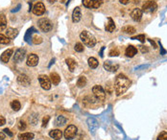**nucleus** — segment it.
<instances>
[{"label":"nucleus","instance_id":"obj_1","mask_svg":"<svg viewBox=\"0 0 167 140\" xmlns=\"http://www.w3.org/2000/svg\"><path fill=\"white\" fill-rule=\"evenodd\" d=\"M131 84H132L131 80L126 75H124L122 73L118 74L114 81V90L116 96H120V95L125 93L130 88Z\"/></svg>","mask_w":167,"mask_h":140},{"label":"nucleus","instance_id":"obj_2","mask_svg":"<svg viewBox=\"0 0 167 140\" xmlns=\"http://www.w3.org/2000/svg\"><path fill=\"white\" fill-rule=\"evenodd\" d=\"M80 38L84 42V44H86L88 47H93L96 44V38H95V36L87 31L82 32L80 35Z\"/></svg>","mask_w":167,"mask_h":140},{"label":"nucleus","instance_id":"obj_3","mask_svg":"<svg viewBox=\"0 0 167 140\" xmlns=\"http://www.w3.org/2000/svg\"><path fill=\"white\" fill-rule=\"evenodd\" d=\"M38 24H39V29H41L42 32H44V33H48V32L51 31L53 28L52 22L49 19H47V18H41V19L38 21Z\"/></svg>","mask_w":167,"mask_h":140},{"label":"nucleus","instance_id":"obj_4","mask_svg":"<svg viewBox=\"0 0 167 140\" xmlns=\"http://www.w3.org/2000/svg\"><path fill=\"white\" fill-rule=\"evenodd\" d=\"M158 8V4L155 0H148L142 5V12L143 13H154Z\"/></svg>","mask_w":167,"mask_h":140},{"label":"nucleus","instance_id":"obj_5","mask_svg":"<svg viewBox=\"0 0 167 140\" xmlns=\"http://www.w3.org/2000/svg\"><path fill=\"white\" fill-rule=\"evenodd\" d=\"M77 131H78L77 127L74 125H70L65 129V131H63V136H65V138L66 140H71L76 136Z\"/></svg>","mask_w":167,"mask_h":140},{"label":"nucleus","instance_id":"obj_6","mask_svg":"<svg viewBox=\"0 0 167 140\" xmlns=\"http://www.w3.org/2000/svg\"><path fill=\"white\" fill-rule=\"evenodd\" d=\"M92 92H93L94 96L96 97L97 100H99V101H105L106 93L101 86H98V84L94 86L93 88H92Z\"/></svg>","mask_w":167,"mask_h":140},{"label":"nucleus","instance_id":"obj_7","mask_svg":"<svg viewBox=\"0 0 167 140\" xmlns=\"http://www.w3.org/2000/svg\"><path fill=\"white\" fill-rule=\"evenodd\" d=\"M39 84H41V86L43 89H45V90H49L50 88H51V80H50V78L48 76L46 75H41L39 76Z\"/></svg>","mask_w":167,"mask_h":140},{"label":"nucleus","instance_id":"obj_8","mask_svg":"<svg viewBox=\"0 0 167 140\" xmlns=\"http://www.w3.org/2000/svg\"><path fill=\"white\" fill-rule=\"evenodd\" d=\"M32 12H33L34 15H42L45 13V6L42 2H37V3L34 5L33 9H32Z\"/></svg>","mask_w":167,"mask_h":140},{"label":"nucleus","instance_id":"obj_9","mask_svg":"<svg viewBox=\"0 0 167 140\" xmlns=\"http://www.w3.org/2000/svg\"><path fill=\"white\" fill-rule=\"evenodd\" d=\"M83 5L90 9H97L101 6V0H83Z\"/></svg>","mask_w":167,"mask_h":140},{"label":"nucleus","instance_id":"obj_10","mask_svg":"<svg viewBox=\"0 0 167 140\" xmlns=\"http://www.w3.org/2000/svg\"><path fill=\"white\" fill-rule=\"evenodd\" d=\"M25 54H26L25 49H22V48L17 49L14 55V62H22L25 58Z\"/></svg>","mask_w":167,"mask_h":140},{"label":"nucleus","instance_id":"obj_11","mask_svg":"<svg viewBox=\"0 0 167 140\" xmlns=\"http://www.w3.org/2000/svg\"><path fill=\"white\" fill-rule=\"evenodd\" d=\"M39 63V57L36 54H30L27 58V65L28 66H37Z\"/></svg>","mask_w":167,"mask_h":140},{"label":"nucleus","instance_id":"obj_12","mask_svg":"<svg viewBox=\"0 0 167 140\" xmlns=\"http://www.w3.org/2000/svg\"><path fill=\"white\" fill-rule=\"evenodd\" d=\"M142 15H143L142 10L138 9V8H136V9H134V10L132 11L131 17L132 18V20H134V21H136V22H138V21L141 20Z\"/></svg>","mask_w":167,"mask_h":140},{"label":"nucleus","instance_id":"obj_13","mask_svg":"<svg viewBox=\"0 0 167 140\" xmlns=\"http://www.w3.org/2000/svg\"><path fill=\"white\" fill-rule=\"evenodd\" d=\"M17 83L23 86H28L31 84V80L27 75L22 74V75H19L17 77Z\"/></svg>","mask_w":167,"mask_h":140},{"label":"nucleus","instance_id":"obj_14","mask_svg":"<svg viewBox=\"0 0 167 140\" xmlns=\"http://www.w3.org/2000/svg\"><path fill=\"white\" fill-rule=\"evenodd\" d=\"M13 53H14V50L13 49H7L6 51H4L3 54L1 55L0 60H1L2 62H8L9 60L11 59V57H12Z\"/></svg>","mask_w":167,"mask_h":140},{"label":"nucleus","instance_id":"obj_15","mask_svg":"<svg viewBox=\"0 0 167 140\" xmlns=\"http://www.w3.org/2000/svg\"><path fill=\"white\" fill-rule=\"evenodd\" d=\"M104 68L106 70L110 71V72H115V71L119 68V65L118 64H114V63H112L111 62H108V60H107V62H104Z\"/></svg>","mask_w":167,"mask_h":140},{"label":"nucleus","instance_id":"obj_16","mask_svg":"<svg viewBox=\"0 0 167 140\" xmlns=\"http://www.w3.org/2000/svg\"><path fill=\"white\" fill-rule=\"evenodd\" d=\"M87 125H88V128L90 131L92 133H95V131L98 129V127H99V124L96 120L94 119V118H88L87 119Z\"/></svg>","mask_w":167,"mask_h":140},{"label":"nucleus","instance_id":"obj_17","mask_svg":"<svg viewBox=\"0 0 167 140\" xmlns=\"http://www.w3.org/2000/svg\"><path fill=\"white\" fill-rule=\"evenodd\" d=\"M81 17H82V14H81V9L79 7H77L74 9L73 13H72V21L74 23H77L79 22L81 19Z\"/></svg>","mask_w":167,"mask_h":140},{"label":"nucleus","instance_id":"obj_18","mask_svg":"<svg viewBox=\"0 0 167 140\" xmlns=\"http://www.w3.org/2000/svg\"><path fill=\"white\" fill-rule=\"evenodd\" d=\"M49 135H50L51 138H53L54 140H60L63 137V133H62V131H61V130H58V129H56V130L50 131Z\"/></svg>","mask_w":167,"mask_h":140},{"label":"nucleus","instance_id":"obj_19","mask_svg":"<svg viewBox=\"0 0 167 140\" xmlns=\"http://www.w3.org/2000/svg\"><path fill=\"white\" fill-rule=\"evenodd\" d=\"M136 53H137V49L134 46H132V45H130V46L127 47V49H126V51H125L126 56L129 57V58L134 57L136 55Z\"/></svg>","mask_w":167,"mask_h":140},{"label":"nucleus","instance_id":"obj_20","mask_svg":"<svg viewBox=\"0 0 167 140\" xmlns=\"http://www.w3.org/2000/svg\"><path fill=\"white\" fill-rule=\"evenodd\" d=\"M18 35V30L15 28H8L6 31V36L9 38L10 39H13L15 38H17Z\"/></svg>","mask_w":167,"mask_h":140},{"label":"nucleus","instance_id":"obj_21","mask_svg":"<svg viewBox=\"0 0 167 140\" xmlns=\"http://www.w3.org/2000/svg\"><path fill=\"white\" fill-rule=\"evenodd\" d=\"M105 29H106V30H107L108 32H110V33H111V32L114 31V29H115L114 21L111 19L110 17H108V23H106Z\"/></svg>","mask_w":167,"mask_h":140},{"label":"nucleus","instance_id":"obj_22","mask_svg":"<svg viewBox=\"0 0 167 140\" xmlns=\"http://www.w3.org/2000/svg\"><path fill=\"white\" fill-rule=\"evenodd\" d=\"M35 137V134L33 133H23L18 134V139L19 140H32Z\"/></svg>","mask_w":167,"mask_h":140},{"label":"nucleus","instance_id":"obj_23","mask_svg":"<svg viewBox=\"0 0 167 140\" xmlns=\"http://www.w3.org/2000/svg\"><path fill=\"white\" fill-rule=\"evenodd\" d=\"M50 80H51V83L53 84H55V86H58V84H60L61 82V77L59 75H58L57 73L55 72H52L51 74H50Z\"/></svg>","mask_w":167,"mask_h":140},{"label":"nucleus","instance_id":"obj_24","mask_svg":"<svg viewBox=\"0 0 167 140\" xmlns=\"http://www.w3.org/2000/svg\"><path fill=\"white\" fill-rule=\"evenodd\" d=\"M7 27V18L5 15H0V32L4 31Z\"/></svg>","mask_w":167,"mask_h":140},{"label":"nucleus","instance_id":"obj_25","mask_svg":"<svg viewBox=\"0 0 167 140\" xmlns=\"http://www.w3.org/2000/svg\"><path fill=\"white\" fill-rule=\"evenodd\" d=\"M66 122H67V119L63 115H59L56 118V125L57 126H65Z\"/></svg>","mask_w":167,"mask_h":140},{"label":"nucleus","instance_id":"obj_26","mask_svg":"<svg viewBox=\"0 0 167 140\" xmlns=\"http://www.w3.org/2000/svg\"><path fill=\"white\" fill-rule=\"evenodd\" d=\"M65 62H66V64L68 65L69 70L71 71V72H73L74 69H75V67H76V62L75 60H74L73 59H71V58H69V59L65 60Z\"/></svg>","mask_w":167,"mask_h":140},{"label":"nucleus","instance_id":"obj_27","mask_svg":"<svg viewBox=\"0 0 167 140\" xmlns=\"http://www.w3.org/2000/svg\"><path fill=\"white\" fill-rule=\"evenodd\" d=\"M87 62H88V65L89 67L92 68V69H95V68H97L98 64H99V62H98V60L95 59V58L93 57H90L88 59V60H87Z\"/></svg>","mask_w":167,"mask_h":140},{"label":"nucleus","instance_id":"obj_28","mask_svg":"<svg viewBox=\"0 0 167 140\" xmlns=\"http://www.w3.org/2000/svg\"><path fill=\"white\" fill-rule=\"evenodd\" d=\"M122 32L125 34H128V35H132V34L136 33V28L132 27V26H125V27L122 28Z\"/></svg>","mask_w":167,"mask_h":140},{"label":"nucleus","instance_id":"obj_29","mask_svg":"<svg viewBox=\"0 0 167 140\" xmlns=\"http://www.w3.org/2000/svg\"><path fill=\"white\" fill-rule=\"evenodd\" d=\"M10 105H11V107H12L15 111H18V110L20 109V107H21L20 103H19V101H17V100H14V101H12Z\"/></svg>","mask_w":167,"mask_h":140},{"label":"nucleus","instance_id":"obj_30","mask_svg":"<svg viewBox=\"0 0 167 140\" xmlns=\"http://www.w3.org/2000/svg\"><path fill=\"white\" fill-rule=\"evenodd\" d=\"M86 78L84 77V76H81L80 78H79V80L77 81V86H79V88H84V86L86 84Z\"/></svg>","mask_w":167,"mask_h":140},{"label":"nucleus","instance_id":"obj_31","mask_svg":"<svg viewBox=\"0 0 167 140\" xmlns=\"http://www.w3.org/2000/svg\"><path fill=\"white\" fill-rule=\"evenodd\" d=\"M10 42H11L10 38H8L7 36L0 34V43H1V44H9Z\"/></svg>","mask_w":167,"mask_h":140},{"label":"nucleus","instance_id":"obj_32","mask_svg":"<svg viewBox=\"0 0 167 140\" xmlns=\"http://www.w3.org/2000/svg\"><path fill=\"white\" fill-rule=\"evenodd\" d=\"M74 50H75L76 52H83L84 51V45L80 42H78V43L75 44V46H74Z\"/></svg>","mask_w":167,"mask_h":140},{"label":"nucleus","instance_id":"obj_33","mask_svg":"<svg viewBox=\"0 0 167 140\" xmlns=\"http://www.w3.org/2000/svg\"><path fill=\"white\" fill-rule=\"evenodd\" d=\"M26 124H25V122L24 121H22V120H20L19 122H18V124H17V128H18V130L19 131H24L25 129H26Z\"/></svg>","mask_w":167,"mask_h":140},{"label":"nucleus","instance_id":"obj_34","mask_svg":"<svg viewBox=\"0 0 167 140\" xmlns=\"http://www.w3.org/2000/svg\"><path fill=\"white\" fill-rule=\"evenodd\" d=\"M157 140H167V133L166 131H161V133L158 134Z\"/></svg>","mask_w":167,"mask_h":140},{"label":"nucleus","instance_id":"obj_35","mask_svg":"<svg viewBox=\"0 0 167 140\" xmlns=\"http://www.w3.org/2000/svg\"><path fill=\"white\" fill-rule=\"evenodd\" d=\"M132 39H138L141 42H145L146 40V38H145L144 35H139V36H132Z\"/></svg>","mask_w":167,"mask_h":140},{"label":"nucleus","instance_id":"obj_36","mask_svg":"<svg viewBox=\"0 0 167 140\" xmlns=\"http://www.w3.org/2000/svg\"><path fill=\"white\" fill-rule=\"evenodd\" d=\"M108 55L111 57H114V56H118L119 55V51L117 48H114V49H111L110 53H108Z\"/></svg>","mask_w":167,"mask_h":140},{"label":"nucleus","instance_id":"obj_37","mask_svg":"<svg viewBox=\"0 0 167 140\" xmlns=\"http://www.w3.org/2000/svg\"><path fill=\"white\" fill-rule=\"evenodd\" d=\"M42 42V38H39V36H34L33 38V43H35V44H39V43H41Z\"/></svg>","mask_w":167,"mask_h":140},{"label":"nucleus","instance_id":"obj_38","mask_svg":"<svg viewBox=\"0 0 167 140\" xmlns=\"http://www.w3.org/2000/svg\"><path fill=\"white\" fill-rule=\"evenodd\" d=\"M50 120V116H45V117L43 118V120H42V127H46L47 124H48Z\"/></svg>","mask_w":167,"mask_h":140},{"label":"nucleus","instance_id":"obj_39","mask_svg":"<svg viewBox=\"0 0 167 140\" xmlns=\"http://www.w3.org/2000/svg\"><path fill=\"white\" fill-rule=\"evenodd\" d=\"M4 131V133L8 134V135H9V136H11V137L13 136V133L9 130V129H4V131Z\"/></svg>","mask_w":167,"mask_h":140},{"label":"nucleus","instance_id":"obj_40","mask_svg":"<svg viewBox=\"0 0 167 140\" xmlns=\"http://www.w3.org/2000/svg\"><path fill=\"white\" fill-rule=\"evenodd\" d=\"M5 123H6V119H5V117H3V116H0V127L3 126Z\"/></svg>","mask_w":167,"mask_h":140},{"label":"nucleus","instance_id":"obj_41","mask_svg":"<svg viewBox=\"0 0 167 140\" xmlns=\"http://www.w3.org/2000/svg\"><path fill=\"white\" fill-rule=\"evenodd\" d=\"M140 48V51H141L142 53H145V52H148V49L146 48L145 46H139Z\"/></svg>","mask_w":167,"mask_h":140},{"label":"nucleus","instance_id":"obj_42","mask_svg":"<svg viewBox=\"0 0 167 140\" xmlns=\"http://www.w3.org/2000/svg\"><path fill=\"white\" fill-rule=\"evenodd\" d=\"M120 1L121 4H124V5H127L130 2V0H119Z\"/></svg>","mask_w":167,"mask_h":140},{"label":"nucleus","instance_id":"obj_43","mask_svg":"<svg viewBox=\"0 0 167 140\" xmlns=\"http://www.w3.org/2000/svg\"><path fill=\"white\" fill-rule=\"evenodd\" d=\"M148 40H149V41L151 42V44H152V45L154 46V48H157V45H156L155 41H154V40H152V39H148Z\"/></svg>","mask_w":167,"mask_h":140},{"label":"nucleus","instance_id":"obj_44","mask_svg":"<svg viewBox=\"0 0 167 140\" xmlns=\"http://www.w3.org/2000/svg\"><path fill=\"white\" fill-rule=\"evenodd\" d=\"M0 140H5V133H0Z\"/></svg>","mask_w":167,"mask_h":140},{"label":"nucleus","instance_id":"obj_45","mask_svg":"<svg viewBox=\"0 0 167 140\" xmlns=\"http://www.w3.org/2000/svg\"><path fill=\"white\" fill-rule=\"evenodd\" d=\"M56 1H57V0H48L49 3H55Z\"/></svg>","mask_w":167,"mask_h":140},{"label":"nucleus","instance_id":"obj_46","mask_svg":"<svg viewBox=\"0 0 167 140\" xmlns=\"http://www.w3.org/2000/svg\"><path fill=\"white\" fill-rule=\"evenodd\" d=\"M30 1H35V0H30Z\"/></svg>","mask_w":167,"mask_h":140}]
</instances>
